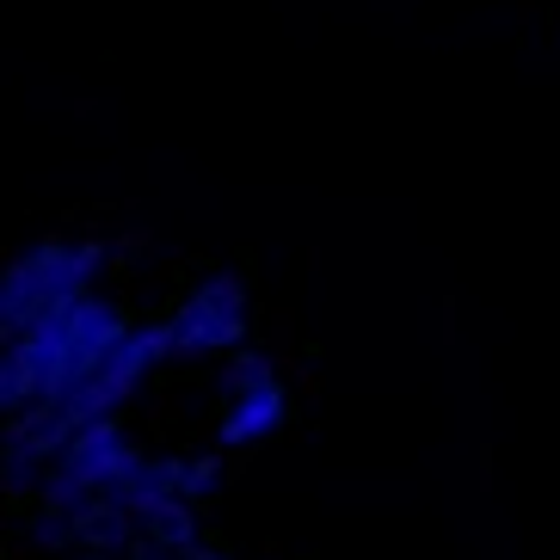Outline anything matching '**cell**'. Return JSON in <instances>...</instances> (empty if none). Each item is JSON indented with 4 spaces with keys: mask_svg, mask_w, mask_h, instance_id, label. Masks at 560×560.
<instances>
[{
    "mask_svg": "<svg viewBox=\"0 0 560 560\" xmlns=\"http://www.w3.org/2000/svg\"><path fill=\"white\" fill-rule=\"evenodd\" d=\"M32 400H44V388H37L32 363L19 358V346H0V425L13 419V412H25Z\"/></svg>",
    "mask_w": 560,
    "mask_h": 560,
    "instance_id": "8",
    "label": "cell"
},
{
    "mask_svg": "<svg viewBox=\"0 0 560 560\" xmlns=\"http://www.w3.org/2000/svg\"><path fill=\"white\" fill-rule=\"evenodd\" d=\"M74 560H117V555H100V548H81Z\"/></svg>",
    "mask_w": 560,
    "mask_h": 560,
    "instance_id": "12",
    "label": "cell"
},
{
    "mask_svg": "<svg viewBox=\"0 0 560 560\" xmlns=\"http://www.w3.org/2000/svg\"><path fill=\"white\" fill-rule=\"evenodd\" d=\"M105 265V241H44L0 271V332L32 327L56 302L86 296Z\"/></svg>",
    "mask_w": 560,
    "mask_h": 560,
    "instance_id": "1",
    "label": "cell"
},
{
    "mask_svg": "<svg viewBox=\"0 0 560 560\" xmlns=\"http://www.w3.org/2000/svg\"><path fill=\"white\" fill-rule=\"evenodd\" d=\"M166 332H173V358H210V351H234L241 339H247V283L241 278H210L198 290V296L185 302L173 320H166Z\"/></svg>",
    "mask_w": 560,
    "mask_h": 560,
    "instance_id": "4",
    "label": "cell"
},
{
    "mask_svg": "<svg viewBox=\"0 0 560 560\" xmlns=\"http://www.w3.org/2000/svg\"><path fill=\"white\" fill-rule=\"evenodd\" d=\"M142 542L161 548V555H185V548L198 542V505L191 499H166L161 511L142 517Z\"/></svg>",
    "mask_w": 560,
    "mask_h": 560,
    "instance_id": "7",
    "label": "cell"
},
{
    "mask_svg": "<svg viewBox=\"0 0 560 560\" xmlns=\"http://www.w3.org/2000/svg\"><path fill=\"white\" fill-rule=\"evenodd\" d=\"M32 542L37 548H74V524H68V505H37V517H32Z\"/></svg>",
    "mask_w": 560,
    "mask_h": 560,
    "instance_id": "10",
    "label": "cell"
},
{
    "mask_svg": "<svg viewBox=\"0 0 560 560\" xmlns=\"http://www.w3.org/2000/svg\"><path fill=\"white\" fill-rule=\"evenodd\" d=\"M179 560H229V555H215V548H198V542H191V548H185Z\"/></svg>",
    "mask_w": 560,
    "mask_h": 560,
    "instance_id": "11",
    "label": "cell"
},
{
    "mask_svg": "<svg viewBox=\"0 0 560 560\" xmlns=\"http://www.w3.org/2000/svg\"><path fill=\"white\" fill-rule=\"evenodd\" d=\"M290 419V395H283L278 370L265 351H241L229 370V412H222V425H215V444L222 450H241V444H259L271 431H283Z\"/></svg>",
    "mask_w": 560,
    "mask_h": 560,
    "instance_id": "3",
    "label": "cell"
},
{
    "mask_svg": "<svg viewBox=\"0 0 560 560\" xmlns=\"http://www.w3.org/2000/svg\"><path fill=\"white\" fill-rule=\"evenodd\" d=\"M68 524H74V548H100V555H124L142 536V524L112 493H86L81 505H68Z\"/></svg>",
    "mask_w": 560,
    "mask_h": 560,
    "instance_id": "6",
    "label": "cell"
},
{
    "mask_svg": "<svg viewBox=\"0 0 560 560\" xmlns=\"http://www.w3.org/2000/svg\"><path fill=\"white\" fill-rule=\"evenodd\" d=\"M179 475H185V462H173V456H142V450H136V462L112 480V487H105V493H112L117 505H124L136 524H142V517H149V511H161L166 499H179Z\"/></svg>",
    "mask_w": 560,
    "mask_h": 560,
    "instance_id": "5",
    "label": "cell"
},
{
    "mask_svg": "<svg viewBox=\"0 0 560 560\" xmlns=\"http://www.w3.org/2000/svg\"><path fill=\"white\" fill-rule=\"evenodd\" d=\"M130 462H136L130 431L117 425V412H105L93 425L68 431V444L50 456V475L37 480V499H50V505H81L86 493H105Z\"/></svg>",
    "mask_w": 560,
    "mask_h": 560,
    "instance_id": "2",
    "label": "cell"
},
{
    "mask_svg": "<svg viewBox=\"0 0 560 560\" xmlns=\"http://www.w3.org/2000/svg\"><path fill=\"white\" fill-rule=\"evenodd\" d=\"M215 487H222V456H191L179 475V499H191V505H203V499H215Z\"/></svg>",
    "mask_w": 560,
    "mask_h": 560,
    "instance_id": "9",
    "label": "cell"
}]
</instances>
